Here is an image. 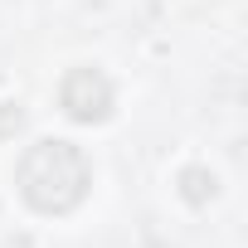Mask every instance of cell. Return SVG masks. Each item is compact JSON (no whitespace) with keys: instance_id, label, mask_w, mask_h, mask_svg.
I'll list each match as a JSON object with an SVG mask.
<instances>
[{"instance_id":"obj_1","label":"cell","mask_w":248,"mask_h":248,"mask_svg":"<svg viewBox=\"0 0 248 248\" xmlns=\"http://www.w3.org/2000/svg\"><path fill=\"white\" fill-rule=\"evenodd\" d=\"M15 185L25 195L30 209L39 214H68L88 200V185H93V166L83 156V146L63 141V137H44L34 141L20 166H15Z\"/></svg>"},{"instance_id":"obj_4","label":"cell","mask_w":248,"mask_h":248,"mask_svg":"<svg viewBox=\"0 0 248 248\" xmlns=\"http://www.w3.org/2000/svg\"><path fill=\"white\" fill-rule=\"evenodd\" d=\"M25 127V112L15 107V102H5V107H0V137H10V132H20Z\"/></svg>"},{"instance_id":"obj_2","label":"cell","mask_w":248,"mask_h":248,"mask_svg":"<svg viewBox=\"0 0 248 248\" xmlns=\"http://www.w3.org/2000/svg\"><path fill=\"white\" fill-rule=\"evenodd\" d=\"M59 107H63L73 122H83V127L107 122V117H112V83H107V73H102V68H73V73H63V83H59Z\"/></svg>"},{"instance_id":"obj_3","label":"cell","mask_w":248,"mask_h":248,"mask_svg":"<svg viewBox=\"0 0 248 248\" xmlns=\"http://www.w3.org/2000/svg\"><path fill=\"white\" fill-rule=\"evenodd\" d=\"M180 195H185L190 204H209V200L219 195L214 170H204V166H185V170H180Z\"/></svg>"}]
</instances>
